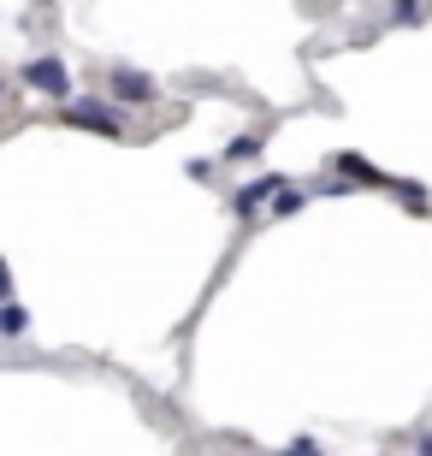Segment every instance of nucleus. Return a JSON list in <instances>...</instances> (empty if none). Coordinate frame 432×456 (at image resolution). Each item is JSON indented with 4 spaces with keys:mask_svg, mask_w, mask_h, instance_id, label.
<instances>
[{
    "mask_svg": "<svg viewBox=\"0 0 432 456\" xmlns=\"http://www.w3.org/2000/svg\"><path fill=\"white\" fill-rule=\"evenodd\" d=\"M24 84H30L36 95H53V102H66V95H71V71L60 66L53 53H42V60H30V66H24Z\"/></svg>",
    "mask_w": 432,
    "mask_h": 456,
    "instance_id": "obj_1",
    "label": "nucleus"
},
{
    "mask_svg": "<svg viewBox=\"0 0 432 456\" xmlns=\"http://www.w3.org/2000/svg\"><path fill=\"white\" fill-rule=\"evenodd\" d=\"M107 89H113L125 107H149L154 95H160L149 71H131V66H113V71H107Z\"/></svg>",
    "mask_w": 432,
    "mask_h": 456,
    "instance_id": "obj_2",
    "label": "nucleus"
},
{
    "mask_svg": "<svg viewBox=\"0 0 432 456\" xmlns=\"http://www.w3.org/2000/svg\"><path fill=\"white\" fill-rule=\"evenodd\" d=\"M66 125H84V131H101V136H125V118L113 107H66Z\"/></svg>",
    "mask_w": 432,
    "mask_h": 456,
    "instance_id": "obj_3",
    "label": "nucleus"
},
{
    "mask_svg": "<svg viewBox=\"0 0 432 456\" xmlns=\"http://www.w3.org/2000/svg\"><path fill=\"white\" fill-rule=\"evenodd\" d=\"M24 332H30V314L6 297V303H0V338H24Z\"/></svg>",
    "mask_w": 432,
    "mask_h": 456,
    "instance_id": "obj_4",
    "label": "nucleus"
},
{
    "mask_svg": "<svg viewBox=\"0 0 432 456\" xmlns=\"http://www.w3.org/2000/svg\"><path fill=\"white\" fill-rule=\"evenodd\" d=\"M273 190H279V178H255V184L237 190V208H243V214H255V208H261L266 196H273Z\"/></svg>",
    "mask_w": 432,
    "mask_h": 456,
    "instance_id": "obj_5",
    "label": "nucleus"
},
{
    "mask_svg": "<svg viewBox=\"0 0 432 456\" xmlns=\"http://www.w3.org/2000/svg\"><path fill=\"white\" fill-rule=\"evenodd\" d=\"M6 297H12V267L0 261V303H6Z\"/></svg>",
    "mask_w": 432,
    "mask_h": 456,
    "instance_id": "obj_6",
    "label": "nucleus"
},
{
    "mask_svg": "<svg viewBox=\"0 0 432 456\" xmlns=\"http://www.w3.org/2000/svg\"><path fill=\"white\" fill-rule=\"evenodd\" d=\"M420 451H432V439H420Z\"/></svg>",
    "mask_w": 432,
    "mask_h": 456,
    "instance_id": "obj_7",
    "label": "nucleus"
}]
</instances>
